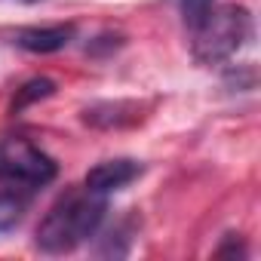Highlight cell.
<instances>
[{
    "mask_svg": "<svg viewBox=\"0 0 261 261\" xmlns=\"http://www.w3.org/2000/svg\"><path fill=\"white\" fill-rule=\"evenodd\" d=\"M105 212H108V200L101 194H92L86 188L68 191L40 221L34 243L40 252H49V255L71 252L101 227Z\"/></svg>",
    "mask_w": 261,
    "mask_h": 261,
    "instance_id": "cell-1",
    "label": "cell"
},
{
    "mask_svg": "<svg viewBox=\"0 0 261 261\" xmlns=\"http://www.w3.org/2000/svg\"><path fill=\"white\" fill-rule=\"evenodd\" d=\"M249 34H252L249 10L237 4L218 7L194 28V59L200 65H221L243 49Z\"/></svg>",
    "mask_w": 261,
    "mask_h": 261,
    "instance_id": "cell-2",
    "label": "cell"
},
{
    "mask_svg": "<svg viewBox=\"0 0 261 261\" xmlns=\"http://www.w3.org/2000/svg\"><path fill=\"white\" fill-rule=\"evenodd\" d=\"M59 175L56 160L31 145L28 139L10 136L0 139V181L22 185V188H43Z\"/></svg>",
    "mask_w": 261,
    "mask_h": 261,
    "instance_id": "cell-3",
    "label": "cell"
},
{
    "mask_svg": "<svg viewBox=\"0 0 261 261\" xmlns=\"http://www.w3.org/2000/svg\"><path fill=\"white\" fill-rule=\"evenodd\" d=\"M142 172H145V166H142L139 160L117 157V160H105V163L92 166V169L86 172L83 185H86V191L108 197V194H114V191H123L126 185H133Z\"/></svg>",
    "mask_w": 261,
    "mask_h": 261,
    "instance_id": "cell-4",
    "label": "cell"
},
{
    "mask_svg": "<svg viewBox=\"0 0 261 261\" xmlns=\"http://www.w3.org/2000/svg\"><path fill=\"white\" fill-rule=\"evenodd\" d=\"M74 40V25H49V28H25L16 34V43L28 53H59Z\"/></svg>",
    "mask_w": 261,
    "mask_h": 261,
    "instance_id": "cell-5",
    "label": "cell"
},
{
    "mask_svg": "<svg viewBox=\"0 0 261 261\" xmlns=\"http://www.w3.org/2000/svg\"><path fill=\"white\" fill-rule=\"evenodd\" d=\"M139 108L133 101H98V105H89L83 111V123L95 126V129H114V126H129L136 123Z\"/></svg>",
    "mask_w": 261,
    "mask_h": 261,
    "instance_id": "cell-6",
    "label": "cell"
},
{
    "mask_svg": "<svg viewBox=\"0 0 261 261\" xmlns=\"http://www.w3.org/2000/svg\"><path fill=\"white\" fill-rule=\"evenodd\" d=\"M28 209V194L22 191H0V233L13 230Z\"/></svg>",
    "mask_w": 261,
    "mask_h": 261,
    "instance_id": "cell-7",
    "label": "cell"
},
{
    "mask_svg": "<svg viewBox=\"0 0 261 261\" xmlns=\"http://www.w3.org/2000/svg\"><path fill=\"white\" fill-rule=\"evenodd\" d=\"M53 92H56V83H53L49 77H34V80H28V83H25V86L16 92V98H13L10 111H13V114H19V111H25L28 105L49 98Z\"/></svg>",
    "mask_w": 261,
    "mask_h": 261,
    "instance_id": "cell-8",
    "label": "cell"
},
{
    "mask_svg": "<svg viewBox=\"0 0 261 261\" xmlns=\"http://www.w3.org/2000/svg\"><path fill=\"white\" fill-rule=\"evenodd\" d=\"M133 246V237H129V224H117L108 230L105 243L98 246V255H114V258H123Z\"/></svg>",
    "mask_w": 261,
    "mask_h": 261,
    "instance_id": "cell-9",
    "label": "cell"
},
{
    "mask_svg": "<svg viewBox=\"0 0 261 261\" xmlns=\"http://www.w3.org/2000/svg\"><path fill=\"white\" fill-rule=\"evenodd\" d=\"M181 4V16H185V25L194 31L212 10H215V0H178Z\"/></svg>",
    "mask_w": 261,
    "mask_h": 261,
    "instance_id": "cell-10",
    "label": "cell"
},
{
    "mask_svg": "<svg viewBox=\"0 0 261 261\" xmlns=\"http://www.w3.org/2000/svg\"><path fill=\"white\" fill-rule=\"evenodd\" d=\"M215 255H249V249L243 246V240L237 233H227V240L215 249Z\"/></svg>",
    "mask_w": 261,
    "mask_h": 261,
    "instance_id": "cell-11",
    "label": "cell"
},
{
    "mask_svg": "<svg viewBox=\"0 0 261 261\" xmlns=\"http://www.w3.org/2000/svg\"><path fill=\"white\" fill-rule=\"evenodd\" d=\"M22 4H37V0H22Z\"/></svg>",
    "mask_w": 261,
    "mask_h": 261,
    "instance_id": "cell-12",
    "label": "cell"
}]
</instances>
